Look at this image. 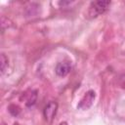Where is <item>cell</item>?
<instances>
[{"mask_svg":"<svg viewBox=\"0 0 125 125\" xmlns=\"http://www.w3.org/2000/svg\"><path fill=\"white\" fill-rule=\"evenodd\" d=\"M109 5H110V1H95V2H92L90 7H89L88 14L91 18H96V17L104 14L108 9Z\"/></svg>","mask_w":125,"mask_h":125,"instance_id":"1","label":"cell"},{"mask_svg":"<svg viewBox=\"0 0 125 125\" xmlns=\"http://www.w3.org/2000/svg\"><path fill=\"white\" fill-rule=\"evenodd\" d=\"M95 98H96V93H95L93 90H89L88 92L85 93V95L83 96V98L80 100V102H79L77 107H78L79 109H82V110L88 109V108L91 107V105L93 104Z\"/></svg>","mask_w":125,"mask_h":125,"instance_id":"2","label":"cell"},{"mask_svg":"<svg viewBox=\"0 0 125 125\" xmlns=\"http://www.w3.org/2000/svg\"><path fill=\"white\" fill-rule=\"evenodd\" d=\"M57 108H58V104L56 102H49L43 109V114H44L45 119L48 121H51L53 117L56 115Z\"/></svg>","mask_w":125,"mask_h":125,"instance_id":"3","label":"cell"},{"mask_svg":"<svg viewBox=\"0 0 125 125\" xmlns=\"http://www.w3.org/2000/svg\"><path fill=\"white\" fill-rule=\"evenodd\" d=\"M71 69V64L69 62H61L57 64L56 66V73L61 76V77H63V76H66L69 71Z\"/></svg>","mask_w":125,"mask_h":125,"instance_id":"4","label":"cell"},{"mask_svg":"<svg viewBox=\"0 0 125 125\" xmlns=\"http://www.w3.org/2000/svg\"><path fill=\"white\" fill-rule=\"evenodd\" d=\"M36 100H37V91H31V92L27 95V99H26V102H25V105H26L27 107L32 106L33 104H35Z\"/></svg>","mask_w":125,"mask_h":125,"instance_id":"5","label":"cell"},{"mask_svg":"<svg viewBox=\"0 0 125 125\" xmlns=\"http://www.w3.org/2000/svg\"><path fill=\"white\" fill-rule=\"evenodd\" d=\"M0 64H1V74H4L8 67V59L4 54H1L0 56Z\"/></svg>","mask_w":125,"mask_h":125,"instance_id":"6","label":"cell"},{"mask_svg":"<svg viewBox=\"0 0 125 125\" xmlns=\"http://www.w3.org/2000/svg\"><path fill=\"white\" fill-rule=\"evenodd\" d=\"M8 110L13 116H18L21 112V107L17 104H10L8 107Z\"/></svg>","mask_w":125,"mask_h":125,"instance_id":"7","label":"cell"},{"mask_svg":"<svg viewBox=\"0 0 125 125\" xmlns=\"http://www.w3.org/2000/svg\"><path fill=\"white\" fill-rule=\"evenodd\" d=\"M59 4H60L61 6L63 7V6H65V5H69V4H71V2H69V1H66V2H65V1H61Z\"/></svg>","mask_w":125,"mask_h":125,"instance_id":"8","label":"cell"},{"mask_svg":"<svg viewBox=\"0 0 125 125\" xmlns=\"http://www.w3.org/2000/svg\"><path fill=\"white\" fill-rule=\"evenodd\" d=\"M60 125H68V124H67L66 122H64V121H63V122H62V123H60Z\"/></svg>","mask_w":125,"mask_h":125,"instance_id":"9","label":"cell"},{"mask_svg":"<svg viewBox=\"0 0 125 125\" xmlns=\"http://www.w3.org/2000/svg\"><path fill=\"white\" fill-rule=\"evenodd\" d=\"M14 125H20V124H19V123H15Z\"/></svg>","mask_w":125,"mask_h":125,"instance_id":"10","label":"cell"}]
</instances>
